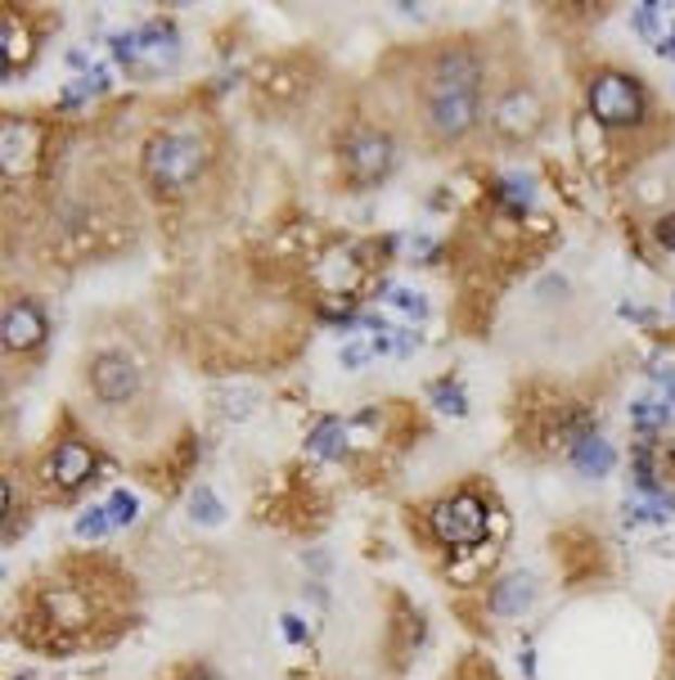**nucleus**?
Segmentation results:
<instances>
[{"label":"nucleus","instance_id":"obj_1","mask_svg":"<svg viewBox=\"0 0 675 680\" xmlns=\"http://www.w3.org/2000/svg\"><path fill=\"white\" fill-rule=\"evenodd\" d=\"M203 167H207V149L186 131H163L144 149V176H149L153 190L167 194V199L194 190Z\"/></svg>","mask_w":675,"mask_h":680},{"label":"nucleus","instance_id":"obj_2","mask_svg":"<svg viewBox=\"0 0 675 680\" xmlns=\"http://www.w3.org/2000/svg\"><path fill=\"white\" fill-rule=\"evenodd\" d=\"M586 100H590L595 122H603V127H612V131L639 127L644 109H649V100H644V86L635 77H626V73H595Z\"/></svg>","mask_w":675,"mask_h":680},{"label":"nucleus","instance_id":"obj_3","mask_svg":"<svg viewBox=\"0 0 675 680\" xmlns=\"http://www.w3.org/2000/svg\"><path fill=\"white\" fill-rule=\"evenodd\" d=\"M482 81V59L469 46H442L428 68V96L446 100V96H477Z\"/></svg>","mask_w":675,"mask_h":680},{"label":"nucleus","instance_id":"obj_4","mask_svg":"<svg viewBox=\"0 0 675 680\" xmlns=\"http://www.w3.org/2000/svg\"><path fill=\"white\" fill-rule=\"evenodd\" d=\"M433 532L442 545H482L486 541V505L473 491H459V496H450L433 509Z\"/></svg>","mask_w":675,"mask_h":680},{"label":"nucleus","instance_id":"obj_5","mask_svg":"<svg viewBox=\"0 0 675 680\" xmlns=\"http://www.w3.org/2000/svg\"><path fill=\"white\" fill-rule=\"evenodd\" d=\"M343 172L352 185H374L392 172V140L379 131H352L343 140Z\"/></svg>","mask_w":675,"mask_h":680},{"label":"nucleus","instance_id":"obj_6","mask_svg":"<svg viewBox=\"0 0 675 680\" xmlns=\"http://www.w3.org/2000/svg\"><path fill=\"white\" fill-rule=\"evenodd\" d=\"M477 122V96H446V100H428V131L442 144L464 140Z\"/></svg>","mask_w":675,"mask_h":680},{"label":"nucleus","instance_id":"obj_7","mask_svg":"<svg viewBox=\"0 0 675 680\" xmlns=\"http://www.w3.org/2000/svg\"><path fill=\"white\" fill-rule=\"evenodd\" d=\"M90 383H95V396L100 401H109V406H122V401L136 396V383L140 379H136V369H131L127 356L104 352V356L90 361Z\"/></svg>","mask_w":675,"mask_h":680},{"label":"nucleus","instance_id":"obj_8","mask_svg":"<svg viewBox=\"0 0 675 680\" xmlns=\"http://www.w3.org/2000/svg\"><path fill=\"white\" fill-rule=\"evenodd\" d=\"M496 131L505 136V140H523V136H532L536 127H540V100L532 96V90H509V96L496 104Z\"/></svg>","mask_w":675,"mask_h":680},{"label":"nucleus","instance_id":"obj_9","mask_svg":"<svg viewBox=\"0 0 675 680\" xmlns=\"http://www.w3.org/2000/svg\"><path fill=\"white\" fill-rule=\"evenodd\" d=\"M50 478L59 482V491H77V487H86L90 478H95V451H90L86 442H77V438L59 442L54 455H50Z\"/></svg>","mask_w":675,"mask_h":680},{"label":"nucleus","instance_id":"obj_10","mask_svg":"<svg viewBox=\"0 0 675 680\" xmlns=\"http://www.w3.org/2000/svg\"><path fill=\"white\" fill-rule=\"evenodd\" d=\"M46 338V316L37 302H10L5 306V348L10 352H33Z\"/></svg>","mask_w":675,"mask_h":680},{"label":"nucleus","instance_id":"obj_11","mask_svg":"<svg viewBox=\"0 0 675 680\" xmlns=\"http://www.w3.org/2000/svg\"><path fill=\"white\" fill-rule=\"evenodd\" d=\"M176 64V33L167 23L140 27V68H171Z\"/></svg>","mask_w":675,"mask_h":680},{"label":"nucleus","instance_id":"obj_12","mask_svg":"<svg viewBox=\"0 0 675 680\" xmlns=\"http://www.w3.org/2000/svg\"><path fill=\"white\" fill-rule=\"evenodd\" d=\"M572 465L586 474V478H603V474H612V465H617V455H612V446L603 442V438H581V442H572Z\"/></svg>","mask_w":675,"mask_h":680},{"label":"nucleus","instance_id":"obj_13","mask_svg":"<svg viewBox=\"0 0 675 680\" xmlns=\"http://www.w3.org/2000/svg\"><path fill=\"white\" fill-rule=\"evenodd\" d=\"M671 419H675V401H666V396H639L631 406V424H635V432H644V438L666 432Z\"/></svg>","mask_w":675,"mask_h":680},{"label":"nucleus","instance_id":"obj_14","mask_svg":"<svg viewBox=\"0 0 675 680\" xmlns=\"http://www.w3.org/2000/svg\"><path fill=\"white\" fill-rule=\"evenodd\" d=\"M532 595H536L532 591V577H505V581L491 585V608L513 617V613H523L532 604Z\"/></svg>","mask_w":675,"mask_h":680},{"label":"nucleus","instance_id":"obj_15","mask_svg":"<svg viewBox=\"0 0 675 680\" xmlns=\"http://www.w3.org/2000/svg\"><path fill=\"white\" fill-rule=\"evenodd\" d=\"M0 50H5V77L33 59V37L23 23H14V14H5V23H0Z\"/></svg>","mask_w":675,"mask_h":680},{"label":"nucleus","instance_id":"obj_16","mask_svg":"<svg viewBox=\"0 0 675 680\" xmlns=\"http://www.w3.org/2000/svg\"><path fill=\"white\" fill-rule=\"evenodd\" d=\"M343 424L338 419H320L316 428H311V438H306V446H311L316 455H324V459H333V455H343Z\"/></svg>","mask_w":675,"mask_h":680},{"label":"nucleus","instance_id":"obj_17","mask_svg":"<svg viewBox=\"0 0 675 680\" xmlns=\"http://www.w3.org/2000/svg\"><path fill=\"white\" fill-rule=\"evenodd\" d=\"M433 401H437V411H446V415H464L469 411L464 406V392H459V383H450V379L433 383Z\"/></svg>","mask_w":675,"mask_h":680},{"label":"nucleus","instance_id":"obj_18","mask_svg":"<svg viewBox=\"0 0 675 680\" xmlns=\"http://www.w3.org/2000/svg\"><path fill=\"white\" fill-rule=\"evenodd\" d=\"M496 199H500L513 216H523V207H527L532 194H527V185H523V180H500V185H496Z\"/></svg>","mask_w":675,"mask_h":680},{"label":"nucleus","instance_id":"obj_19","mask_svg":"<svg viewBox=\"0 0 675 680\" xmlns=\"http://www.w3.org/2000/svg\"><path fill=\"white\" fill-rule=\"evenodd\" d=\"M109 509H86L81 518H77V537H86V541H100L104 532H109Z\"/></svg>","mask_w":675,"mask_h":680},{"label":"nucleus","instance_id":"obj_20","mask_svg":"<svg viewBox=\"0 0 675 680\" xmlns=\"http://www.w3.org/2000/svg\"><path fill=\"white\" fill-rule=\"evenodd\" d=\"M136 496H131V491H113V501H109V518L117 522V528H127V522L136 518Z\"/></svg>","mask_w":675,"mask_h":680},{"label":"nucleus","instance_id":"obj_21","mask_svg":"<svg viewBox=\"0 0 675 680\" xmlns=\"http://www.w3.org/2000/svg\"><path fill=\"white\" fill-rule=\"evenodd\" d=\"M190 505H194V518H203V522H221V514H226V509H221V501L212 496L207 487H199V491H194V501H190Z\"/></svg>","mask_w":675,"mask_h":680},{"label":"nucleus","instance_id":"obj_22","mask_svg":"<svg viewBox=\"0 0 675 680\" xmlns=\"http://www.w3.org/2000/svg\"><path fill=\"white\" fill-rule=\"evenodd\" d=\"M392 306H402L406 316H428V302H423L419 293H410V289H396V293H392Z\"/></svg>","mask_w":675,"mask_h":680},{"label":"nucleus","instance_id":"obj_23","mask_svg":"<svg viewBox=\"0 0 675 680\" xmlns=\"http://www.w3.org/2000/svg\"><path fill=\"white\" fill-rule=\"evenodd\" d=\"M653 235H658V243H662V249H675V212H671V216H662Z\"/></svg>","mask_w":675,"mask_h":680},{"label":"nucleus","instance_id":"obj_24","mask_svg":"<svg viewBox=\"0 0 675 680\" xmlns=\"http://www.w3.org/2000/svg\"><path fill=\"white\" fill-rule=\"evenodd\" d=\"M365 356H370V348H356V343H352V348H343V365H347V369H360V365H365Z\"/></svg>","mask_w":675,"mask_h":680},{"label":"nucleus","instance_id":"obj_25","mask_svg":"<svg viewBox=\"0 0 675 680\" xmlns=\"http://www.w3.org/2000/svg\"><path fill=\"white\" fill-rule=\"evenodd\" d=\"M284 635L289 640H306V627L297 622V617H284Z\"/></svg>","mask_w":675,"mask_h":680},{"label":"nucleus","instance_id":"obj_26","mask_svg":"<svg viewBox=\"0 0 675 680\" xmlns=\"http://www.w3.org/2000/svg\"><path fill=\"white\" fill-rule=\"evenodd\" d=\"M186 680H212V676H207L203 667H194V671H186Z\"/></svg>","mask_w":675,"mask_h":680}]
</instances>
